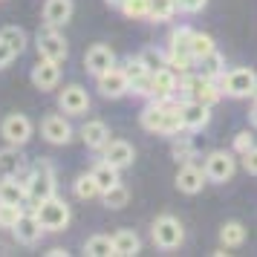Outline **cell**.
I'll list each match as a JSON object with an SVG mask.
<instances>
[{
	"label": "cell",
	"mask_w": 257,
	"mask_h": 257,
	"mask_svg": "<svg viewBox=\"0 0 257 257\" xmlns=\"http://www.w3.org/2000/svg\"><path fill=\"white\" fill-rule=\"evenodd\" d=\"M176 98H182V101H202V104H217L222 98V90L220 84L214 81V78H205V75H179V90H176Z\"/></svg>",
	"instance_id": "obj_1"
},
{
	"label": "cell",
	"mask_w": 257,
	"mask_h": 257,
	"mask_svg": "<svg viewBox=\"0 0 257 257\" xmlns=\"http://www.w3.org/2000/svg\"><path fill=\"white\" fill-rule=\"evenodd\" d=\"M24 182H26V199L32 202V208L41 205L44 199L55 197V168H52V162H47V159L35 162L29 168Z\"/></svg>",
	"instance_id": "obj_2"
},
{
	"label": "cell",
	"mask_w": 257,
	"mask_h": 257,
	"mask_svg": "<svg viewBox=\"0 0 257 257\" xmlns=\"http://www.w3.org/2000/svg\"><path fill=\"white\" fill-rule=\"evenodd\" d=\"M220 90L228 98H248V95L257 93V72L248 70V67H237L231 72H222Z\"/></svg>",
	"instance_id": "obj_3"
},
{
	"label": "cell",
	"mask_w": 257,
	"mask_h": 257,
	"mask_svg": "<svg viewBox=\"0 0 257 257\" xmlns=\"http://www.w3.org/2000/svg\"><path fill=\"white\" fill-rule=\"evenodd\" d=\"M151 237H153V243L159 245L162 251H174V248H179L182 240H185V228H182V222L176 220V217L162 214V217L153 220Z\"/></svg>",
	"instance_id": "obj_4"
},
{
	"label": "cell",
	"mask_w": 257,
	"mask_h": 257,
	"mask_svg": "<svg viewBox=\"0 0 257 257\" xmlns=\"http://www.w3.org/2000/svg\"><path fill=\"white\" fill-rule=\"evenodd\" d=\"M35 214L41 225H44V231H64L67 225H70V205L64 202L61 197H49L44 199L41 205H35Z\"/></svg>",
	"instance_id": "obj_5"
},
{
	"label": "cell",
	"mask_w": 257,
	"mask_h": 257,
	"mask_svg": "<svg viewBox=\"0 0 257 257\" xmlns=\"http://www.w3.org/2000/svg\"><path fill=\"white\" fill-rule=\"evenodd\" d=\"M35 47H38V55H41V58L58 61V64H64L67 55H70L67 38L58 32V26H44V29H38Z\"/></svg>",
	"instance_id": "obj_6"
},
{
	"label": "cell",
	"mask_w": 257,
	"mask_h": 257,
	"mask_svg": "<svg viewBox=\"0 0 257 257\" xmlns=\"http://www.w3.org/2000/svg\"><path fill=\"white\" fill-rule=\"evenodd\" d=\"M202 171H205V176H208V182L222 185V182H228V179L234 176V171H237V159H234L231 153H225V151H211L208 156H205Z\"/></svg>",
	"instance_id": "obj_7"
},
{
	"label": "cell",
	"mask_w": 257,
	"mask_h": 257,
	"mask_svg": "<svg viewBox=\"0 0 257 257\" xmlns=\"http://www.w3.org/2000/svg\"><path fill=\"white\" fill-rule=\"evenodd\" d=\"M95 87L104 98H121V95L130 93V78L124 75L121 67H110L107 72L95 75Z\"/></svg>",
	"instance_id": "obj_8"
},
{
	"label": "cell",
	"mask_w": 257,
	"mask_h": 257,
	"mask_svg": "<svg viewBox=\"0 0 257 257\" xmlns=\"http://www.w3.org/2000/svg\"><path fill=\"white\" fill-rule=\"evenodd\" d=\"M0 136L6 139V145H18V148H24L26 142L32 139V121H29L24 113H12V116L3 118V124H0Z\"/></svg>",
	"instance_id": "obj_9"
},
{
	"label": "cell",
	"mask_w": 257,
	"mask_h": 257,
	"mask_svg": "<svg viewBox=\"0 0 257 257\" xmlns=\"http://www.w3.org/2000/svg\"><path fill=\"white\" fill-rule=\"evenodd\" d=\"M58 107L64 110V116H84L90 110V95L81 84H67L58 93Z\"/></svg>",
	"instance_id": "obj_10"
},
{
	"label": "cell",
	"mask_w": 257,
	"mask_h": 257,
	"mask_svg": "<svg viewBox=\"0 0 257 257\" xmlns=\"http://www.w3.org/2000/svg\"><path fill=\"white\" fill-rule=\"evenodd\" d=\"M32 84H35V90L41 93H49V90H55L61 81V67L58 61H49V58H38V64L32 67Z\"/></svg>",
	"instance_id": "obj_11"
},
{
	"label": "cell",
	"mask_w": 257,
	"mask_h": 257,
	"mask_svg": "<svg viewBox=\"0 0 257 257\" xmlns=\"http://www.w3.org/2000/svg\"><path fill=\"white\" fill-rule=\"evenodd\" d=\"M41 136L49 142V145H70L72 142V124L58 113H49L44 121H41Z\"/></svg>",
	"instance_id": "obj_12"
},
{
	"label": "cell",
	"mask_w": 257,
	"mask_h": 257,
	"mask_svg": "<svg viewBox=\"0 0 257 257\" xmlns=\"http://www.w3.org/2000/svg\"><path fill=\"white\" fill-rule=\"evenodd\" d=\"M205 182H208L205 171H202V168H197L194 162H182V168L176 171V188H179L182 194H188V197L199 194Z\"/></svg>",
	"instance_id": "obj_13"
},
{
	"label": "cell",
	"mask_w": 257,
	"mask_h": 257,
	"mask_svg": "<svg viewBox=\"0 0 257 257\" xmlns=\"http://www.w3.org/2000/svg\"><path fill=\"white\" fill-rule=\"evenodd\" d=\"M211 121V107L202 101H182V124L185 133H199Z\"/></svg>",
	"instance_id": "obj_14"
},
{
	"label": "cell",
	"mask_w": 257,
	"mask_h": 257,
	"mask_svg": "<svg viewBox=\"0 0 257 257\" xmlns=\"http://www.w3.org/2000/svg\"><path fill=\"white\" fill-rule=\"evenodd\" d=\"M84 67H87V72H93V75H101L110 67H116V52H113V47L93 44V47L87 49V55H84Z\"/></svg>",
	"instance_id": "obj_15"
},
{
	"label": "cell",
	"mask_w": 257,
	"mask_h": 257,
	"mask_svg": "<svg viewBox=\"0 0 257 257\" xmlns=\"http://www.w3.org/2000/svg\"><path fill=\"white\" fill-rule=\"evenodd\" d=\"M15 240L18 243H24V245H35L38 240H41V234H44V225H41V220H38V214L32 211V214H26L24 211V217L15 222Z\"/></svg>",
	"instance_id": "obj_16"
},
{
	"label": "cell",
	"mask_w": 257,
	"mask_h": 257,
	"mask_svg": "<svg viewBox=\"0 0 257 257\" xmlns=\"http://www.w3.org/2000/svg\"><path fill=\"white\" fill-rule=\"evenodd\" d=\"M104 159L110 165H116L118 171H124V168H130L133 165V159H136V151H133V145L124 139H110L104 145Z\"/></svg>",
	"instance_id": "obj_17"
},
{
	"label": "cell",
	"mask_w": 257,
	"mask_h": 257,
	"mask_svg": "<svg viewBox=\"0 0 257 257\" xmlns=\"http://www.w3.org/2000/svg\"><path fill=\"white\" fill-rule=\"evenodd\" d=\"M165 113H168V101L165 98H151V104L142 110V127L148 133H162V124H165Z\"/></svg>",
	"instance_id": "obj_18"
},
{
	"label": "cell",
	"mask_w": 257,
	"mask_h": 257,
	"mask_svg": "<svg viewBox=\"0 0 257 257\" xmlns=\"http://www.w3.org/2000/svg\"><path fill=\"white\" fill-rule=\"evenodd\" d=\"M72 12H75V3L72 0H47L44 3V24L64 26V24H70Z\"/></svg>",
	"instance_id": "obj_19"
},
{
	"label": "cell",
	"mask_w": 257,
	"mask_h": 257,
	"mask_svg": "<svg viewBox=\"0 0 257 257\" xmlns=\"http://www.w3.org/2000/svg\"><path fill=\"white\" fill-rule=\"evenodd\" d=\"M81 142L90 151H104V145L110 142V127H107L104 121L93 118V121H87L81 127Z\"/></svg>",
	"instance_id": "obj_20"
},
{
	"label": "cell",
	"mask_w": 257,
	"mask_h": 257,
	"mask_svg": "<svg viewBox=\"0 0 257 257\" xmlns=\"http://www.w3.org/2000/svg\"><path fill=\"white\" fill-rule=\"evenodd\" d=\"M179 90V78L171 67H162V70L153 72V98H171Z\"/></svg>",
	"instance_id": "obj_21"
},
{
	"label": "cell",
	"mask_w": 257,
	"mask_h": 257,
	"mask_svg": "<svg viewBox=\"0 0 257 257\" xmlns=\"http://www.w3.org/2000/svg\"><path fill=\"white\" fill-rule=\"evenodd\" d=\"M26 168L24 153L18 151V145H6L0 151V176H21Z\"/></svg>",
	"instance_id": "obj_22"
},
{
	"label": "cell",
	"mask_w": 257,
	"mask_h": 257,
	"mask_svg": "<svg viewBox=\"0 0 257 257\" xmlns=\"http://www.w3.org/2000/svg\"><path fill=\"white\" fill-rule=\"evenodd\" d=\"M0 202H15V205L29 202L26 182H21V176H0Z\"/></svg>",
	"instance_id": "obj_23"
},
{
	"label": "cell",
	"mask_w": 257,
	"mask_h": 257,
	"mask_svg": "<svg viewBox=\"0 0 257 257\" xmlns=\"http://www.w3.org/2000/svg\"><path fill=\"white\" fill-rule=\"evenodd\" d=\"M113 245H116V254L118 257H133L142 251V240L136 231H130V228H121V231L113 234Z\"/></svg>",
	"instance_id": "obj_24"
},
{
	"label": "cell",
	"mask_w": 257,
	"mask_h": 257,
	"mask_svg": "<svg viewBox=\"0 0 257 257\" xmlns=\"http://www.w3.org/2000/svg\"><path fill=\"white\" fill-rule=\"evenodd\" d=\"M197 70H199V75H205V78H214V81H217V78H222V72H225V58L214 49V52H208L205 58L197 61Z\"/></svg>",
	"instance_id": "obj_25"
},
{
	"label": "cell",
	"mask_w": 257,
	"mask_h": 257,
	"mask_svg": "<svg viewBox=\"0 0 257 257\" xmlns=\"http://www.w3.org/2000/svg\"><path fill=\"white\" fill-rule=\"evenodd\" d=\"M84 254H90V257H110V254H116L113 237H107V234H95V237H90V240L84 243Z\"/></svg>",
	"instance_id": "obj_26"
},
{
	"label": "cell",
	"mask_w": 257,
	"mask_h": 257,
	"mask_svg": "<svg viewBox=\"0 0 257 257\" xmlns=\"http://www.w3.org/2000/svg\"><path fill=\"white\" fill-rule=\"evenodd\" d=\"M220 243L225 245V248H237V245H243L245 243V225L243 222H237V220L225 222V225L220 228Z\"/></svg>",
	"instance_id": "obj_27"
},
{
	"label": "cell",
	"mask_w": 257,
	"mask_h": 257,
	"mask_svg": "<svg viewBox=\"0 0 257 257\" xmlns=\"http://www.w3.org/2000/svg\"><path fill=\"white\" fill-rule=\"evenodd\" d=\"M101 202H104L107 208H113V211L124 208V205L130 202V191H127V185H121V182H116L113 188H107V191H101Z\"/></svg>",
	"instance_id": "obj_28"
},
{
	"label": "cell",
	"mask_w": 257,
	"mask_h": 257,
	"mask_svg": "<svg viewBox=\"0 0 257 257\" xmlns=\"http://www.w3.org/2000/svg\"><path fill=\"white\" fill-rule=\"evenodd\" d=\"M72 191H75V197H78V199H95V197H101V188H98V182H95L93 171L78 176V179H75V185H72Z\"/></svg>",
	"instance_id": "obj_29"
},
{
	"label": "cell",
	"mask_w": 257,
	"mask_h": 257,
	"mask_svg": "<svg viewBox=\"0 0 257 257\" xmlns=\"http://www.w3.org/2000/svg\"><path fill=\"white\" fill-rule=\"evenodd\" d=\"M93 176H95V182H98L101 191H107V188H113L116 182H121V179H118V168H116V165H110L107 159L93 168Z\"/></svg>",
	"instance_id": "obj_30"
},
{
	"label": "cell",
	"mask_w": 257,
	"mask_h": 257,
	"mask_svg": "<svg viewBox=\"0 0 257 257\" xmlns=\"http://www.w3.org/2000/svg\"><path fill=\"white\" fill-rule=\"evenodd\" d=\"M176 12H179L176 0H151V18H148V21H153V24H165V21H171Z\"/></svg>",
	"instance_id": "obj_31"
},
{
	"label": "cell",
	"mask_w": 257,
	"mask_h": 257,
	"mask_svg": "<svg viewBox=\"0 0 257 257\" xmlns=\"http://www.w3.org/2000/svg\"><path fill=\"white\" fill-rule=\"evenodd\" d=\"M0 38H3V41H6V44L12 47V52H15V55H21V52L26 49V44H29V38H26V32H24V29H21V26H12V24L0 29Z\"/></svg>",
	"instance_id": "obj_32"
},
{
	"label": "cell",
	"mask_w": 257,
	"mask_h": 257,
	"mask_svg": "<svg viewBox=\"0 0 257 257\" xmlns=\"http://www.w3.org/2000/svg\"><path fill=\"white\" fill-rule=\"evenodd\" d=\"M217 49V44H214V38L205 35V32H194L191 35V58L199 61V58H205L208 52H214Z\"/></svg>",
	"instance_id": "obj_33"
},
{
	"label": "cell",
	"mask_w": 257,
	"mask_h": 257,
	"mask_svg": "<svg viewBox=\"0 0 257 257\" xmlns=\"http://www.w3.org/2000/svg\"><path fill=\"white\" fill-rule=\"evenodd\" d=\"M142 64L148 67V72H156L162 70V67H168V55H165V49H156V47H145L139 52Z\"/></svg>",
	"instance_id": "obj_34"
},
{
	"label": "cell",
	"mask_w": 257,
	"mask_h": 257,
	"mask_svg": "<svg viewBox=\"0 0 257 257\" xmlns=\"http://www.w3.org/2000/svg\"><path fill=\"white\" fill-rule=\"evenodd\" d=\"M171 153H174L176 162H191L194 159V153H197V145L191 142V136H174V145H171Z\"/></svg>",
	"instance_id": "obj_35"
},
{
	"label": "cell",
	"mask_w": 257,
	"mask_h": 257,
	"mask_svg": "<svg viewBox=\"0 0 257 257\" xmlns=\"http://www.w3.org/2000/svg\"><path fill=\"white\" fill-rule=\"evenodd\" d=\"M118 12L127 15L130 21H145V18H151V0H124V6Z\"/></svg>",
	"instance_id": "obj_36"
},
{
	"label": "cell",
	"mask_w": 257,
	"mask_h": 257,
	"mask_svg": "<svg viewBox=\"0 0 257 257\" xmlns=\"http://www.w3.org/2000/svg\"><path fill=\"white\" fill-rule=\"evenodd\" d=\"M191 35H194L191 26H179V29H174L171 38H168V44H171L168 49H176V52H188V55H191Z\"/></svg>",
	"instance_id": "obj_37"
},
{
	"label": "cell",
	"mask_w": 257,
	"mask_h": 257,
	"mask_svg": "<svg viewBox=\"0 0 257 257\" xmlns=\"http://www.w3.org/2000/svg\"><path fill=\"white\" fill-rule=\"evenodd\" d=\"M24 217V205H15V202H0V228H9L12 231L15 222Z\"/></svg>",
	"instance_id": "obj_38"
},
{
	"label": "cell",
	"mask_w": 257,
	"mask_h": 257,
	"mask_svg": "<svg viewBox=\"0 0 257 257\" xmlns=\"http://www.w3.org/2000/svg\"><path fill=\"white\" fill-rule=\"evenodd\" d=\"M130 93L142 95V98H153V72H145L139 78H130Z\"/></svg>",
	"instance_id": "obj_39"
},
{
	"label": "cell",
	"mask_w": 257,
	"mask_h": 257,
	"mask_svg": "<svg viewBox=\"0 0 257 257\" xmlns=\"http://www.w3.org/2000/svg\"><path fill=\"white\" fill-rule=\"evenodd\" d=\"M254 148V136L248 133V130H240L237 136H234V153H240L243 156L245 151H251Z\"/></svg>",
	"instance_id": "obj_40"
},
{
	"label": "cell",
	"mask_w": 257,
	"mask_h": 257,
	"mask_svg": "<svg viewBox=\"0 0 257 257\" xmlns=\"http://www.w3.org/2000/svg\"><path fill=\"white\" fill-rule=\"evenodd\" d=\"M121 70H124V75H127V78H139V75H145V72H148V67H145V64H142V58L136 55V58L124 61V67H121Z\"/></svg>",
	"instance_id": "obj_41"
},
{
	"label": "cell",
	"mask_w": 257,
	"mask_h": 257,
	"mask_svg": "<svg viewBox=\"0 0 257 257\" xmlns=\"http://www.w3.org/2000/svg\"><path fill=\"white\" fill-rule=\"evenodd\" d=\"M176 6H179V12H185V15H197L208 6V0H176Z\"/></svg>",
	"instance_id": "obj_42"
},
{
	"label": "cell",
	"mask_w": 257,
	"mask_h": 257,
	"mask_svg": "<svg viewBox=\"0 0 257 257\" xmlns=\"http://www.w3.org/2000/svg\"><path fill=\"white\" fill-rule=\"evenodd\" d=\"M243 168H245V174L257 176V145L251 148V151L243 153Z\"/></svg>",
	"instance_id": "obj_43"
},
{
	"label": "cell",
	"mask_w": 257,
	"mask_h": 257,
	"mask_svg": "<svg viewBox=\"0 0 257 257\" xmlns=\"http://www.w3.org/2000/svg\"><path fill=\"white\" fill-rule=\"evenodd\" d=\"M15 58H18V55L12 52V47H9V44H6V41L0 38V70H3V67H9V64H12Z\"/></svg>",
	"instance_id": "obj_44"
},
{
	"label": "cell",
	"mask_w": 257,
	"mask_h": 257,
	"mask_svg": "<svg viewBox=\"0 0 257 257\" xmlns=\"http://www.w3.org/2000/svg\"><path fill=\"white\" fill-rule=\"evenodd\" d=\"M47 254H49V257H67L70 251H67V248H61V245H55V248H49Z\"/></svg>",
	"instance_id": "obj_45"
},
{
	"label": "cell",
	"mask_w": 257,
	"mask_h": 257,
	"mask_svg": "<svg viewBox=\"0 0 257 257\" xmlns=\"http://www.w3.org/2000/svg\"><path fill=\"white\" fill-rule=\"evenodd\" d=\"M248 121H251V127H257V98L251 104V110H248Z\"/></svg>",
	"instance_id": "obj_46"
},
{
	"label": "cell",
	"mask_w": 257,
	"mask_h": 257,
	"mask_svg": "<svg viewBox=\"0 0 257 257\" xmlns=\"http://www.w3.org/2000/svg\"><path fill=\"white\" fill-rule=\"evenodd\" d=\"M107 6H113V9H121V6H124V0H104Z\"/></svg>",
	"instance_id": "obj_47"
},
{
	"label": "cell",
	"mask_w": 257,
	"mask_h": 257,
	"mask_svg": "<svg viewBox=\"0 0 257 257\" xmlns=\"http://www.w3.org/2000/svg\"><path fill=\"white\" fill-rule=\"evenodd\" d=\"M254 95H257V93H254Z\"/></svg>",
	"instance_id": "obj_48"
}]
</instances>
